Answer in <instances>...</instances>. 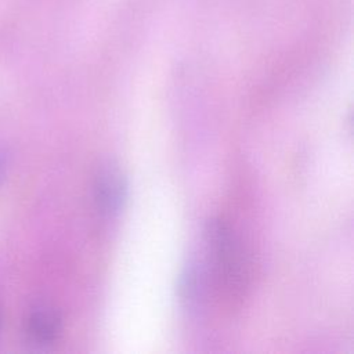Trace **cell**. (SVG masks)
<instances>
[{"mask_svg":"<svg viewBox=\"0 0 354 354\" xmlns=\"http://www.w3.org/2000/svg\"><path fill=\"white\" fill-rule=\"evenodd\" d=\"M127 198V180L123 171L108 163L95 174L94 178V201L101 213L106 216L118 214Z\"/></svg>","mask_w":354,"mask_h":354,"instance_id":"2","label":"cell"},{"mask_svg":"<svg viewBox=\"0 0 354 354\" xmlns=\"http://www.w3.org/2000/svg\"><path fill=\"white\" fill-rule=\"evenodd\" d=\"M0 330H1V313H0Z\"/></svg>","mask_w":354,"mask_h":354,"instance_id":"6","label":"cell"},{"mask_svg":"<svg viewBox=\"0 0 354 354\" xmlns=\"http://www.w3.org/2000/svg\"><path fill=\"white\" fill-rule=\"evenodd\" d=\"M205 235L217 281L225 293L239 295L246 285V261L235 234L221 220H210Z\"/></svg>","mask_w":354,"mask_h":354,"instance_id":"1","label":"cell"},{"mask_svg":"<svg viewBox=\"0 0 354 354\" xmlns=\"http://www.w3.org/2000/svg\"><path fill=\"white\" fill-rule=\"evenodd\" d=\"M25 330L30 342L37 346L54 343L62 332V318L59 313L48 306L32 308L25 321Z\"/></svg>","mask_w":354,"mask_h":354,"instance_id":"3","label":"cell"},{"mask_svg":"<svg viewBox=\"0 0 354 354\" xmlns=\"http://www.w3.org/2000/svg\"><path fill=\"white\" fill-rule=\"evenodd\" d=\"M3 171H4V162H3V158L0 155V180L3 178Z\"/></svg>","mask_w":354,"mask_h":354,"instance_id":"5","label":"cell"},{"mask_svg":"<svg viewBox=\"0 0 354 354\" xmlns=\"http://www.w3.org/2000/svg\"><path fill=\"white\" fill-rule=\"evenodd\" d=\"M180 296L188 304H195L203 295L205 290V274L196 263H188L185 266L180 282H178Z\"/></svg>","mask_w":354,"mask_h":354,"instance_id":"4","label":"cell"}]
</instances>
